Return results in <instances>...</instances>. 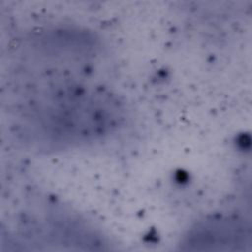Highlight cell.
<instances>
[{
    "mask_svg": "<svg viewBox=\"0 0 252 252\" xmlns=\"http://www.w3.org/2000/svg\"><path fill=\"white\" fill-rule=\"evenodd\" d=\"M16 133L43 150L79 147L116 132L123 121L118 101L101 90L77 84L51 85L16 110Z\"/></svg>",
    "mask_w": 252,
    "mask_h": 252,
    "instance_id": "1",
    "label": "cell"
},
{
    "mask_svg": "<svg viewBox=\"0 0 252 252\" xmlns=\"http://www.w3.org/2000/svg\"><path fill=\"white\" fill-rule=\"evenodd\" d=\"M188 250H244L250 244V230L237 218L215 216L196 222L182 240Z\"/></svg>",
    "mask_w": 252,
    "mask_h": 252,
    "instance_id": "2",
    "label": "cell"
}]
</instances>
